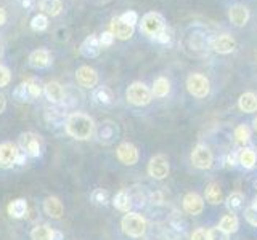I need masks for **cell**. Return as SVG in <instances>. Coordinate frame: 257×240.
<instances>
[{"label": "cell", "mask_w": 257, "mask_h": 240, "mask_svg": "<svg viewBox=\"0 0 257 240\" xmlns=\"http://www.w3.org/2000/svg\"><path fill=\"white\" fill-rule=\"evenodd\" d=\"M66 132L74 140H90L95 133V122L88 116L76 112V114H71L66 120Z\"/></svg>", "instance_id": "6da1fadb"}, {"label": "cell", "mask_w": 257, "mask_h": 240, "mask_svg": "<svg viewBox=\"0 0 257 240\" xmlns=\"http://www.w3.org/2000/svg\"><path fill=\"white\" fill-rule=\"evenodd\" d=\"M122 230L128 237H143L147 232V221L139 213H127L122 220Z\"/></svg>", "instance_id": "7a4b0ae2"}, {"label": "cell", "mask_w": 257, "mask_h": 240, "mask_svg": "<svg viewBox=\"0 0 257 240\" xmlns=\"http://www.w3.org/2000/svg\"><path fill=\"white\" fill-rule=\"evenodd\" d=\"M151 90L140 82L132 84L127 90V101L134 104V106H147V104L151 102Z\"/></svg>", "instance_id": "3957f363"}, {"label": "cell", "mask_w": 257, "mask_h": 240, "mask_svg": "<svg viewBox=\"0 0 257 240\" xmlns=\"http://www.w3.org/2000/svg\"><path fill=\"white\" fill-rule=\"evenodd\" d=\"M187 90L195 98H206L211 92L209 80L201 74H191L187 80Z\"/></svg>", "instance_id": "277c9868"}, {"label": "cell", "mask_w": 257, "mask_h": 240, "mask_svg": "<svg viewBox=\"0 0 257 240\" xmlns=\"http://www.w3.org/2000/svg\"><path fill=\"white\" fill-rule=\"evenodd\" d=\"M164 28H166V24H164L163 16L158 13H147L142 18V30L153 38H155Z\"/></svg>", "instance_id": "5b68a950"}, {"label": "cell", "mask_w": 257, "mask_h": 240, "mask_svg": "<svg viewBox=\"0 0 257 240\" xmlns=\"http://www.w3.org/2000/svg\"><path fill=\"white\" fill-rule=\"evenodd\" d=\"M214 162V157H212V152L209 150V148L199 144L191 152V164L193 166H196L198 170H209L212 166Z\"/></svg>", "instance_id": "8992f818"}, {"label": "cell", "mask_w": 257, "mask_h": 240, "mask_svg": "<svg viewBox=\"0 0 257 240\" xmlns=\"http://www.w3.org/2000/svg\"><path fill=\"white\" fill-rule=\"evenodd\" d=\"M20 148L29 157H39L40 156V140L34 133H23L20 136Z\"/></svg>", "instance_id": "52a82bcc"}, {"label": "cell", "mask_w": 257, "mask_h": 240, "mask_svg": "<svg viewBox=\"0 0 257 240\" xmlns=\"http://www.w3.org/2000/svg\"><path fill=\"white\" fill-rule=\"evenodd\" d=\"M148 174L153 180H164L169 174V162L164 156H155L148 164Z\"/></svg>", "instance_id": "ba28073f"}, {"label": "cell", "mask_w": 257, "mask_h": 240, "mask_svg": "<svg viewBox=\"0 0 257 240\" xmlns=\"http://www.w3.org/2000/svg\"><path fill=\"white\" fill-rule=\"evenodd\" d=\"M20 156V149L13 142L0 144V166L10 168L16 164V158Z\"/></svg>", "instance_id": "9c48e42d"}, {"label": "cell", "mask_w": 257, "mask_h": 240, "mask_svg": "<svg viewBox=\"0 0 257 240\" xmlns=\"http://www.w3.org/2000/svg\"><path fill=\"white\" fill-rule=\"evenodd\" d=\"M117 158L120 164H124L127 166H132L139 162V150L131 142H122L117 148Z\"/></svg>", "instance_id": "30bf717a"}, {"label": "cell", "mask_w": 257, "mask_h": 240, "mask_svg": "<svg viewBox=\"0 0 257 240\" xmlns=\"http://www.w3.org/2000/svg\"><path fill=\"white\" fill-rule=\"evenodd\" d=\"M211 48L219 54H228L236 50V40L231 36H219L211 42Z\"/></svg>", "instance_id": "8fae6325"}, {"label": "cell", "mask_w": 257, "mask_h": 240, "mask_svg": "<svg viewBox=\"0 0 257 240\" xmlns=\"http://www.w3.org/2000/svg\"><path fill=\"white\" fill-rule=\"evenodd\" d=\"M183 210L187 212L188 214H201L204 210V200L201 196L191 192V194H187L183 197Z\"/></svg>", "instance_id": "7c38bea8"}, {"label": "cell", "mask_w": 257, "mask_h": 240, "mask_svg": "<svg viewBox=\"0 0 257 240\" xmlns=\"http://www.w3.org/2000/svg\"><path fill=\"white\" fill-rule=\"evenodd\" d=\"M109 32L114 38H119V40H128L132 36H134V26L131 24L124 22L120 18H114L111 21V26H109Z\"/></svg>", "instance_id": "4fadbf2b"}, {"label": "cell", "mask_w": 257, "mask_h": 240, "mask_svg": "<svg viewBox=\"0 0 257 240\" xmlns=\"http://www.w3.org/2000/svg\"><path fill=\"white\" fill-rule=\"evenodd\" d=\"M76 78H77L79 85L84 88H92L98 84V74H96L95 69L88 68V66L79 68L76 72Z\"/></svg>", "instance_id": "5bb4252c"}, {"label": "cell", "mask_w": 257, "mask_h": 240, "mask_svg": "<svg viewBox=\"0 0 257 240\" xmlns=\"http://www.w3.org/2000/svg\"><path fill=\"white\" fill-rule=\"evenodd\" d=\"M79 52H80V54H82V56H85V58H90V60H92V58H96V56H98L100 52H101L100 38H96V37H93V36L87 37V38L84 40V44L80 45Z\"/></svg>", "instance_id": "9a60e30c"}, {"label": "cell", "mask_w": 257, "mask_h": 240, "mask_svg": "<svg viewBox=\"0 0 257 240\" xmlns=\"http://www.w3.org/2000/svg\"><path fill=\"white\" fill-rule=\"evenodd\" d=\"M230 21L231 24H235L236 28H243L249 21V10L244 5H233L230 8Z\"/></svg>", "instance_id": "2e32d148"}, {"label": "cell", "mask_w": 257, "mask_h": 240, "mask_svg": "<svg viewBox=\"0 0 257 240\" xmlns=\"http://www.w3.org/2000/svg\"><path fill=\"white\" fill-rule=\"evenodd\" d=\"M44 212L50 216V218L60 220L64 213V208H63V204L56 197H48L44 202Z\"/></svg>", "instance_id": "e0dca14e"}, {"label": "cell", "mask_w": 257, "mask_h": 240, "mask_svg": "<svg viewBox=\"0 0 257 240\" xmlns=\"http://www.w3.org/2000/svg\"><path fill=\"white\" fill-rule=\"evenodd\" d=\"M44 92H45L47 100L50 101V102H55V104L61 102L63 98H64V90H63V86L58 82H48L45 85Z\"/></svg>", "instance_id": "ac0fdd59"}, {"label": "cell", "mask_w": 257, "mask_h": 240, "mask_svg": "<svg viewBox=\"0 0 257 240\" xmlns=\"http://www.w3.org/2000/svg\"><path fill=\"white\" fill-rule=\"evenodd\" d=\"M238 106L241 110L246 112V114H254V112H257V96L254 93L241 94L239 101H238Z\"/></svg>", "instance_id": "d6986e66"}, {"label": "cell", "mask_w": 257, "mask_h": 240, "mask_svg": "<svg viewBox=\"0 0 257 240\" xmlns=\"http://www.w3.org/2000/svg\"><path fill=\"white\" fill-rule=\"evenodd\" d=\"M29 62L32 68L36 69H42V68H47L48 64H50V53L47 50H36L32 52L31 56H29Z\"/></svg>", "instance_id": "ffe728a7"}, {"label": "cell", "mask_w": 257, "mask_h": 240, "mask_svg": "<svg viewBox=\"0 0 257 240\" xmlns=\"http://www.w3.org/2000/svg\"><path fill=\"white\" fill-rule=\"evenodd\" d=\"M7 210L12 218L21 220V218H24V214L28 213V204H26V200H23V198L13 200V202H10V205H8Z\"/></svg>", "instance_id": "44dd1931"}, {"label": "cell", "mask_w": 257, "mask_h": 240, "mask_svg": "<svg viewBox=\"0 0 257 240\" xmlns=\"http://www.w3.org/2000/svg\"><path fill=\"white\" fill-rule=\"evenodd\" d=\"M206 200L211 205H219L222 204L223 200V194H222V189L219 184L215 182H211L209 186L206 188Z\"/></svg>", "instance_id": "7402d4cb"}, {"label": "cell", "mask_w": 257, "mask_h": 240, "mask_svg": "<svg viewBox=\"0 0 257 240\" xmlns=\"http://www.w3.org/2000/svg\"><path fill=\"white\" fill-rule=\"evenodd\" d=\"M219 228L227 232V234H235V232L238 230V228H239V221L233 213L225 214L223 218L220 220V222H219Z\"/></svg>", "instance_id": "603a6c76"}, {"label": "cell", "mask_w": 257, "mask_h": 240, "mask_svg": "<svg viewBox=\"0 0 257 240\" xmlns=\"http://www.w3.org/2000/svg\"><path fill=\"white\" fill-rule=\"evenodd\" d=\"M13 100H15V101H18V102H29V101L34 100V94H32V92H31V88H29L28 82H26V84H21V85H18V86L15 88V92H13Z\"/></svg>", "instance_id": "cb8c5ba5"}, {"label": "cell", "mask_w": 257, "mask_h": 240, "mask_svg": "<svg viewBox=\"0 0 257 240\" xmlns=\"http://www.w3.org/2000/svg\"><path fill=\"white\" fill-rule=\"evenodd\" d=\"M169 92H171V84H169L167 78L159 77L155 80V84H153V90H151L153 96H156V98H164V96H167Z\"/></svg>", "instance_id": "d4e9b609"}, {"label": "cell", "mask_w": 257, "mask_h": 240, "mask_svg": "<svg viewBox=\"0 0 257 240\" xmlns=\"http://www.w3.org/2000/svg\"><path fill=\"white\" fill-rule=\"evenodd\" d=\"M93 100L98 104H101V106H109V104L112 102V100H114V94H112V92L108 86H100L95 90Z\"/></svg>", "instance_id": "484cf974"}, {"label": "cell", "mask_w": 257, "mask_h": 240, "mask_svg": "<svg viewBox=\"0 0 257 240\" xmlns=\"http://www.w3.org/2000/svg\"><path fill=\"white\" fill-rule=\"evenodd\" d=\"M112 204H114V206L117 208L119 212L128 213V212H131V206H132V198L125 190H120L119 194L114 197V200H112Z\"/></svg>", "instance_id": "4316f807"}, {"label": "cell", "mask_w": 257, "mask_h": 240, "mask_svg": "<svg viewBox=\"0 0 257 240\" xmlns=\"http://www.w3.org/2000/svg\"><path fill=\"white\" fill-rule=\"evenodd\" d=\"M243 205H244V196L241 192H231L227 197V206L231 213L243 210Z\"/></svg>", "instance_id": "83f0119b"}, {"label": "cell", "mask_w": 257, "mask_h": 240, "mask_svg": "<svg viewBox=\"0 0 257 240\" xmlns=\"http://www.w3.org/2000/svg\"><path fill=\"white\" fill-rule=\"evenodd\" d=\"M238 162L243 165L244 168H252L257 162V156H255V152L252 149H249V148H244L243 150L239 152V156H238Z\"/></svg>", "instance_id": "f1b7e54d"}, {"label": "cell", "mask_w": 257, "mask_h": 240, "mask_svg": "<svg viewBox=\"0 0 257 240\" xmlns=\"http://www.w3.org/2000/svg\"><path fill=\"white\" fill-rule=\"evenodd\" d=\"M61 8L63 5L60 0H42V2H40V10L50 16H56L61 12Z\"/></svg>", "instance_id": "f546056e"}, {"label": "cell", "mask_w": 257, "mask_h": 240, "mask_svg": "<svg viewBox=\"0 0 257 240\" xmlns=\"http://www.w3.org/2000/svg\"><path fill=\"white\" fill-rule=\"evenodd\" d=\"M114 134H116V130H114V124H111V122H106V124H103V126L100 128V132H98V138L100 141L103 142H111L112 138H114Z\"/></svg>", "instance_id": "4dcf8cb0"}, {"label": "cell", "mask_w": 257, "mask_h": 240, "mask_svg": "<svg viewBox=\"0 0 257 240\" xmlns=\"http://www.w3.org/2000/svg\"><path fill=\"white\" fill-rule=\"evenodd\" d=\"M53 230L48 226H37L32 229L31 232V238L32 240H52Z\"/></svg>", "instance_id": "1f68e13d"}, {"label": "cell", "mask_w": 257, "mask_h": 240, "mask_svg": "<svg viewBox=\"0 0 257 240\" xmlns=\"http://www.w3.org/2000/svg\"><path fill=\"white\" fill-rule=\"evenodd\" d=\"M31 28L37 30V32H42L48 28V20L45 14H36L34 18L31 21Z\"/></svg>", "instance_id": "d6a6232c"}, {"label": "cell", "mask_w": 257, "mask_h": 240, "mask_svg": "<svg viewBox=\"0 0 257 240\" xmlns=\"http://www.w3.org/2000/svg\"><path fill=\"white\" fill-rule=\"evenodd\" d=\"M235 140L239 144H246L249 140H251V130L246 125H239L235 130Z\"/></svg>", "instance_id": "836d02e7"}, {"label": "cell", "mask_w": 257, "mask_h": 240, "mask_svg": "<svg viewBox=\"0 0 257 240\" xmlns=\"http://www.w3.org/2000/svg\"><path fill=\"white\" fill-rule=\"evenodd\" d=\"M92 200L96 205H106L108 200H109V196H108L106 190L96 189V190H93V194H92Z\"/></svg>", "instance_id": "e575fe53"}, {"label": "cell", "mask_w": 257, "mask_h": 240, "mask_svg": "<svg viewBox=\"0 0 257 240\" xmlns=\"http://www.w3.org/2000/svg\"><path fill=\"white\" fill-rule=\"evenodd\" d=\"M155 40L158 44H163V45H166V44H169L172 40V32H171V29H167V28H164L163 30L159 32V34L155 37Z\"/></svg>", "instance_id": "d590c367"}, {"label": "cell", "mask_w": 257, "mask_h": 240, "mask_svg": "<svg viewBox=\"0 0 257 240\" xmlns=\"http://www.w3.org/2000/svg\"><path fill=\"white\" fill-rule=\"evenodd\" d=\"M209 236H211V240H230V234H227L225 230H222L220 228H214L209 230Z\"/></svg>", "instance_id": "8d00e7d4"}, {"label": "cell", "mask_w": 257, "mask_h": 240, "mask_svg": "<svg viewBox=\"0 0 257 240\" xmlns=\"http://www.w3.org/2000/svg\"><path fill=\"white\" fill-rule=\"evenodd\" d=\"M8 84H10V70L4 66H0V88L7 86Z\"/></svg>", "instance_id": "74e56055"}, {"label": "cell", "mask_w": 257, "mask_h": 240, "mask_svg": "<svg viewBox=\"0 0 257 240\" xmlns=\"http://www.w3.org/2000/svg\"><path fill=\"white\" fill-rule=\"evenodd\" d=\"M191 240H211V236H209V230L206 229H196L191 234Z\"/></svg>", "instance_id": "f35d334b"}, {"label": "cell", "mask_w": 257, "mask_h": 240, "mask_svg": "<svg viewBox=\"0 0 257 240\" xmlns=\"http://www.w3.org/2000/svg\"><path fill=\"white\" fill-rule=\"evenodd\" d=\"M120 20H122L124 22H127V24H131V26H135L137 20H139V14H137L135 12H127V13H124L122 16H120Z\"/></svg>", "instance_id": "ab89813d"}, {"label": "cell", "mask_w": 257, "mask_h": 240, "mask_svg": "<svg viewBox=\"0 0 257 240\" xmlns=\"http://www.w3.org/2000/svg\"><path fill=\"white\" fill-rule=\"evenodd\" d=\"M112 42H114V36L111 32H103L101 37H100V44L101 46H111Z\"/></svg>", "instance_id": "60d3db41"}, {"label": "cell", "mask_w": 257, "mask_h": 240, "mask_svg": "<svg viewBox=\"0 0 257 240\" xmlns=\"http://www.w3.org/2000/svg\"><path fill=\"white\" fill-rule=\"evenodd\" d=\"M246 220L252 224V226H257V208L251 206L246 210Z\"/></svg>", "instance_id": "b9f144b4"}, {"label": "cell", "mask_w": 257, "mask_h": 240, "mask_svg": "<svg viewBox=\"0 0 257 240\" xmlns=\"http://www.w3.org/2000/svg\"><path fill=\"white\" fill-rule=\"evenodd\" d=\"M28 85H29V88H31L32 94H34V98H37V96H40V93H42V90H40V86H39V84L36 82V80H29Z\"/></svg>", "instance_id": "7bdbcfd3"}, {"label": "cell", "mask_w": 257, "mask_h": 240, "mask_svg": "<svg viewBox=\"0 0 257 240\" xmlns=\"http://www.w3.org/2000/svg\"><path fill=\"white\" fill-rule=\"evenodd\" d=\"M5 108H7V100H5V96L0 94V114L5 110Z\"/></svg>", "instance_id": "ee69618b"}, {"label": "cell", "mask_w": 257, "mask_h": 240, "mask_svg": "<svg viewBox=\"0 0 257 240\" xmlns=\"http://www.w3.org/2000/svg\"><path fill=\"white\" fill-rule=\"evenodd\" d=\"M64 237H63V234L61 232H58V230H53V234H52V240H63Z\"/></svg>", "instance_id": "f6af8a7d"}, {"label": "cell", "mask_w": 257, "mask_h": 240, "mask_svg": "<svg viewBox=\"0 0 257 240\" xmlns=\"http://www.w3.org/2000/svg\"><path fill=\"white\" fill-rule=\"evenodd\" d=\"M5 21H7V14H5V12L2 10V8H0V26L5 24Z\"/></svg>", "instance_id": "bcb514c9"}, {"label": "cell", "mask_w": 257, "mask_h": 240, "mask_svg": "<svg viewBox=\"0 0 257 240\" xmlns=\"http://www.w3.org/2000/svg\"><path fill=\"white\" fill-rule=\"evenodd\" d=\"M235 162H236V156H231V154H230V156H228V165H231V166H233V165H236Z\"/></svg>", "instance_id": "7dc6e473"}, {"label": "cell", "mask_w": 257, "mask_h": 240, "mask_svg": "<svg viewBox=\"0 0 257 240\" xmlns=\"http://www.w3.org/2000/svg\"><path fill=\"white\" fill-rule=\"evenodd\" d=\"M23 6H24V8H28V10H29V8L32 6V0H23Z\"/></svg>", "instance_id": "c3c4849f"}, {"label": "cell", "mask_w": 257, "mask_h": 240, "mask_svg": "<svg viewBox=\"0 0 257 240\" xmlns=\"http://www.w3.org/2000/svg\"><path fill=\"white\" fill-rule=\"evenodd\" d=\"M0 58H2V44H0Z\"/></svg>", "instance_id": "681fc988"}, {"label": "cell", "mask_w": 257, "mask_h": 240, "mask_svg": "<svg viewBox=\"0 0 257 240\" xmlns=\"http://www.w3.org/2000/svg\"><path fill=\"white\" fill-rule=\"evenodd\" d=\"M254 126H255V130H257V118L254 120Z\"/></svg>", "instance_id": "f907efd6"}, {"label": "cell", "mask_w": 257, "mask_h": 240, "mask_svg": "<svg viewBox=\"0 0 257 240\" xmlns=\"http://www.w3.org/2000/svg\"><path fill=\"white\" fill-rule=\"evenodd\" d=\"M254 208H257V198H255V202H254V205H252Z\"/></svg>", "instance_id": "816d5d0a"}]
</instances>
